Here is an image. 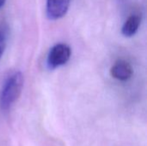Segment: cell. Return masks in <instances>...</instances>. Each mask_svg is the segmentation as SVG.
Instances as JSON below:
<instances>
[{
	"mask_svg": "<svg viewBox=\"0 0 147 146\" xmlns=\"http://www.w3.org/2000/svg\"><path fill=\"white\" fill-rule=\"evenodd\" d=\"M23 76L16 71L9 75L4 80L0 91V108L3 111L10 109L21 96L23 88Z\"/></svg>",
	"mask_w": 147,
	"mask_h": 146,
	"instance_id": "cell-1",
	"label": "cell"
},
{
	"mask_svg": "<svg viewBox=\"0 0 147 146\" xmlns=\"http://www.w3.org/2000/svg\"><path fill=\"white\" fill-rule=\"evenodd\" d=\"M71 55L70 46L64 43H59L53 46L47 55V64L49 69H56L65 65Z\"/></svg>",
	"mask_w": 147,
	"mask_h": 146,
	"instance_id": "cell-2",
	"label": "cell"
},
{
	"mask_svg": "<svg viewBox=\"0 0 147 146\" xmlns=\"http://www.w3.org/2000/svg\"><path fill=\"white\" fill-rule=\"evenodd\" d=\"M70 6V0H47V15L51 20L63 17Z\"/></svg>",
	"mask_w": 147,
	"mask_h": 146,
	"instance_id": "cell-3",
	"label": "cell"
},
{
	"mask_svg": "<svg viewBox=\"0 0 147 146\" xmlns=\"http://www.w3.org/2000/svg\"><path fill=\"white\" fill-rule=\"evenodd\" d=\"M111 76L119 81H127L130 79L134 74V70L132 65L126 60L120 59L116 61L110 69Z\"/></svg>",
	"mask_w": 147,
	"mask_h": 146,
	"instance_id": "cell-4",
	"label": "cell"
},
{
	"mask_svg": "<svg viewBox=\"0 0 147 146\" xmlns=\"http://www.w3.org/2000/svg\"><path fill=\"white\" fill-rule=\"evenodd\" d=\"M141 23V15L140 14H132L127 21L124 22L122 28H121V33L125 37H132L134 36Z\"/></svg>",
	"mask_w": 147,
	"mask_h": 146,
	"instance_id": "cell-5",
	"label": "cell"
},
{
	"mask_svg": "<svg viewBox=\"0 0 147 146\" xmlns=\"http://www.w3.org/2000/svg\"><path fill=\"white\" fill-rule=\"evenodd\" d=\"M6 41H7V36L4 30L0 29V59L3 54V52L6 47Z\"/></svg>",
	"mask_w": 147,
	"mask_h": 146,
	"instance_id": "cell-6",
	"label": "cell"
},
{
	"mask_svg": "<svg viewBox=\"0 0 147 146\" xmlns=\"http://www.w3.org/2000/svg\"><path fill=\"white\" fill-rule=\"evenodd\" d=\"M5 1H6V0H0V8H1V7H2V6L4 4Z\"/></svg>",
	"mask_w": 147,
	"mask_h": 146,
	"instance_id": "cell-7",
	"label": "cell"
}]
</instances>
